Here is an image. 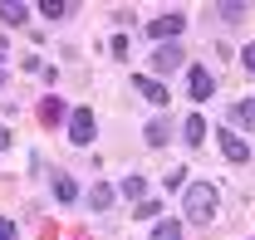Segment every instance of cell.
Segmentation results:
<instances>
[{
    "instance_id": "obj_1",
    "label": "cell",
    "mask_w": 255,
    "mask_h": 240,
    "mask_svg": "<svg viewBox=\"0 0 255 240\" xmlns=\"http://www.w3.org/2000/svg\"><path fill=\"white\" fill-rule=\"evenodd\" d=\"M216 201H221V191H216L211 181H191V186H182V221H187V226L216 221Z\"/></svg>"
},
{
    "instance_id": "obj_2",
    "label": "cell",
    "mask_w": 255,
    "mask_h": 240,
    "mask_svg": "<svg viewBox=\"0 0 255 240\" xmlns=\"http://www.w3.org/2000/svg\"><path fill=\"white\" fill-rule=\"evenodd\" d=\"M182 30H187V15H182V10H172V15H152V20H147V39H177Z\"/></svg>"
},
{
    "instance_id": "obj_3",
    "label": "cell",
    "mask_w": 255,
    "mask_h": 240,
    "mask_svg": "<svg viewBox=\"0 0 255 240\" xmlns=\"http://www.w3.org/2000/svg\"><path fill=\"white\" fill-rule=\"evenodd\" d=\"M69 142H74V147H89V142H94V113H89V108H74V113H69Z\"/></svg>"
},
{
    "instance_id": "obj_4",
    "label": "cell",
    "mask_w": 255,
    "mask_h": 240,
    "mask_svg": "<svg viewBox=\"0 0 255 240\" xmlns=\"http://www.w3.org/2000/svg\"><path fill=\"white\" fill-rule=\"evenodd\" d=\"M187 93L196 98V103H206V98L216 93V79H211V74H206L201 64H191V69H187Z\"/></svg>"
},
{
    "instance_id": "obj_5",
    "label": "cell",
    "mask_w": 255,
    "mask_h": 240,
    "mask_svg": "<svg viewBox=\"0 0 255 240\" xmlns=\"http://www.w3.org/2000/svg\"><path fill=\"white\" fill-rule=\"evenodd\" d=\"M226 127H231L236 137H241V132H251V127H255V98H246V103H236V108L226 113Z\"/></svg>"
},
{
    "instance_id": "obj_6",
    "label": "cell",
    "mask_w": 255,
    "mask_h": 240,
    "mask_svg": "<svg viewBox=\"0 0 255 240\" xmlns=\"http://www.w3.org/2000/svg\"><path fill=\"white\" fill-rule=\"evenodd\" d=\"M221 152H226V162H236V167H241V162L251 157V147H246V137H236L231 127H221Z\"/></svg>"
},
{
    "instance_id": "obj_7",
    "label": "cell",
    "mask_w": 255,
    "mask_h": 240,
    "mask_svg": "<svg viewBox=\"0 0 255 240\" xmlns=\"http://www.w3.org/2000/svg\"><path fill=\"white\" fill-rule=\"evenodd\" d=\"M187 64V54L177 49V44H162V49H152V69L157 74H167V69H182Z\"/></svg>"
},
{
    "instance_id": "obj_8",
    "label": "cell",
    "mask_w": 255,
    "mask_h": 240,
    "mask_svg": "<svg viewBox=\"0 0 255 240\" xmlns=\"http://www.w3.org/2000/svg\"><path fill=\"white\" fill-rule=\"evenodd\" d=\"M132 89L142 93V98H147L152 108H162V103H167V89H162L157 79H147V74H137V79H132Z\"/></svg>"
},
{
    "instance_id": "obj_9",
    "label": "cell",
    "mask_w": 255,
    "mask_h": 240,
    "mask_svg": "<svg viewBox=\"0 0 255 240\" xmlns=\"http://www.w3.org/2000/svg\"><path fill=\"white\" fill-rule=\"evenodd\" d=\"M113 196H118V186H113V181H98L94 191H89V206H94V211H108V206H113Z\"/></svg>"
},
{
    "instance_id": "obj_10",
    "label": "cell",
    "mask_w": 255,
    "mask_h": 240,
    "mask_svg": "<svg viewBox=\"0 0 255 240\" xmlns=\"http://www.w3.org/2000/svg\"><path fill=\"white\" fill-rule=\"evenodd\" d=\"M201 137H206V118L191 113V118L182 122V142H187V147H201Z\"/></svg>"
},
{
    "instance_id": "obj_11",
    "label": "cell",
    "mask_w": 255,
    "mask_h": 240,
    "mask_svg": "<svg viewBox=\"0 0 255 240\" xmlns=\"http://www.w3.org/2000/svg\"><path fill=\"white\" fill-rule=\"evenodd\" d=\"M25 15H30V5H20V0H0V20H5V25H25Z\"/></svg>"
},
{
    "instance_id": "obj_12",
    "label": "cell",
    "mask_w": 255,
    "mask_h": 240,
    "mask_svg": "<svg viewBox=\"0 0 255 240\" xmlns=\"http://www.w3.org/2000/svg\"><path fill=\"white\" fill-rule=\"evenodd\" d=\"M167 127H172V122H162V118H152L147 127H142V137H147V147H162V142H167Z\"/></svg>"
},
{
    "instance_id": "obj_13",
    "label": "cell",
    "mask_w": 255,
    "mask_h": 240,
    "mask_svg": "<svg viewBox=\"0 0 255 240\" xmlns=\"http://www.w3.org/2000/svg\"><path fill=\"white\" fill-rule=\"evenodd\" d=\"M39 118H44V122H64L69 113H64V103H59V98H44V103H39Z\"/></svg>"
},
{
    "instance_id": "obj_14",
    "label": "cell",
    "mask_w": 255,
    "mask_h": 240,
    "mask_svg": "<svg viewBox=\"0 0 255 240\" xmlns=\"http://www.w3.org/2000/svg\"><path fill=\"white\" fill-rule=\"evenodd\" d=\"M54 196H59V201H79V186H74V177H54Z\"/></svg>"
},
{
    "instance_id": "obj_15",
    "label": "cell",
    "mask_w": 255,
    "mask_h": 240,
    "mask_svg": "<svg viewBox=\"0 0 255 240\" xmlns=\"http://www.w3.org/2000/svg\"><path fill=\"white\" fill-rule=\"evenodd\" d=\"M152 240H182V226L177 221H157L152 226Z\"/></svg>"
},
{
    "instance_id": "obj_16",
    "label": "cell",
    "mask_w": 255,
    "mask_h": 240,
    "mask_svg": "<svg viewBox=\"0 0 255 240\" xmlns=\"http://www.w3.org/2000/svg\"><path fill=\"white\" fill-rule=\"evenodd\" d=\"M216 15H221V20H241V15H246V0H221Z\"/></svg>"
},
{
    "instance_id": "obj_17",
    "label": "cell",
    "mask_w": 255,
    "mask_h": 240,
    "mask_svg": "<svg viewBox=\"0 0 255 240\" xmlns=\"http://www.w3.org/2000/svg\"><path fill=\"white\" fill-rule=\"evenodd\" d=\"M123 196H132V201H147V181H142V177H128V181H123Z\"/></svg>"
},
{
    "instance_id": "obj_18",
    "label": "cell",
    "mask_w": 255,
    "mask_h": 240,
    "mask_svg": "<svg viewBox=\"0 0 255 240\" xmlns=\"http://www.w3.org/2000/svg\"><path fill=\"white\" fill-rule=\"evenodd\" d=\"M157 196H147V201H137V206H132V216H137V221H157Z\"/></svg>"
},
{
    "instance_id": "obj_19",
    "label": "cell",
    "mask_w": 255,
    "mask_h": 240,
    "mask_svg": "<svg viewBox=\"0 0 255 240\" xmlns=\"http://www.w3.org/2000/svg\"><path fill=\"white\" fill-rule=\"evenodd\" d=\"M34 10H39V15H49V20H59V15L69 10V5H64V0H39Z\"/></svg>"
},
{
    "instance_id": "obj_20",
    "label": "cell",
    "mask_w": 255,
    "mask_h": 240,
    "mask_svg": "<svg viewBox=\"0 0 255 240\" xmlns=\"http://www.w3.org/2000/svg\"><path fill=\"white\" fill-rule=\"evenodd\" d=\"M108 49H113V59H128V39H123V34H113V44H108Z\"/></svg>"
},
{
    "instance_id": "obj_21",
    "label": "cell",
    "mask_w": 255,
    "mask_h": 240,
    "mask_svg": "<svg viewBox=\"0 0 255 240\" xmlns=\"http://www.w3.org/2000/svg\"><path fill=\"white\" fill-rule=\"evenodd\" d=\"M241 64H246V69L255 74V44H246V49H241Z\"/></svg>"
},
{
    "instance_id": "obj_22",
    "label": "cell",
    "mask_w": 255,
    "mask_h": 240,
    "mask_svg": "<svg viewBox=\"0 0 255 240\" xmlns=\"http://www.w3.org/2000/svg\"><path fill=\"white\" fill-rule=\"evenodd\" d=\"M0 240H15V221H5V216H0Z\"/></svg>"
},
{
    "instance_id": "obj_23",
    "label": "cell",
    "mask_w": 255,
    "mask_h": 240,
    "mask_svg": "<svg viewBox=\"0 0 255 240\" xmlns=\"http://www.w3.org/2000/svg\"><path fill=\"white\" fill-rule=\"evenodd\" d=\"M5 147H10V132H5V127H0V152H5Z\"/></svg>"
},
{
    "instance_id": "obj_24",
    "label": "cell",
    "mask_w": 255,
    "mask_h": 240,
    "mask_svg": "<svg viewBox=\"0 0 255 240\" xmlns=\"http://www.w3.org/2000/svg\"><path fill=\"white\" fill-rule=\"evenodd\" d=\"M0 89H5V74H0Z\"/></svg>"
}]
</instances>
